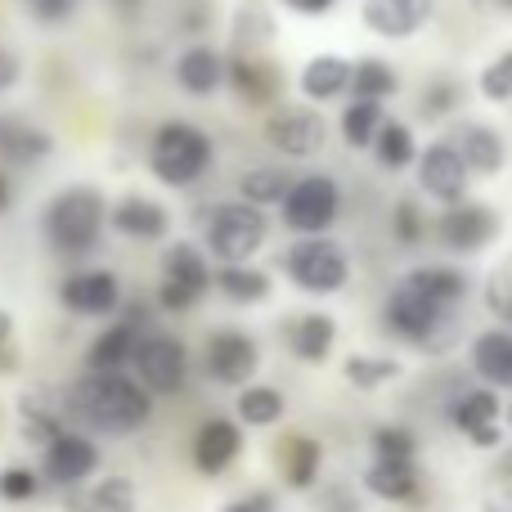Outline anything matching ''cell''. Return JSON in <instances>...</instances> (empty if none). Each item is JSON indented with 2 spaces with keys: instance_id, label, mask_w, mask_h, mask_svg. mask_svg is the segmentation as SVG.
<instances>
[{
  "instance_id": "1",
  "label": "cell",
  "mask_w": 512,
  "mask_h": 512,
  "mask_svg": "<svg viewBox=\"0 0 512 512\" xmlns=\"http://www.w3.org/2000/svg\"><path fill=\"white\" fill-rule=\"evenodd\" d=\"M68 409L104 436H131L153 418V396L126 373H86L68 391Z\"/></svg>"
},
{
  "instance_id": "2",
  "label": "cell",
  "mask_w": 512,
  "mask_h": 512,
  "mask_svg": "<svg viewBox=\"0 0 512 512\" xmlns=\"http://www.w3.org/2000/svg\"><path fill=\"white\" fill-rule=\"evenodd\" d=\"M108 225V203L99 189L72 185L63 194H54L41 212V234L50 243V252L59 256H86L99 248Z\"/></svg>"
},
{
  "instance_id": "3",
  "label": "cell",
  "mask_w": 512,
  "mask_h": 512,
  "mask_svg": "<svg viewBox=\"0 0 512 512\" xmlns=\"http://www.w3.org/2000/svg\"><path fill=\"white\" fill-rule=\"evenodd\" d=\"M212 167V140L194 122H167L153 131L149 144V171L171 189H185L207 176Z\"/></svg>"
},
{
  "instance_id": "4",
  "label": "cell",
  "mask_w": 512,
  "mask_h": 512,
  "mask_svg": "<svg viewBox=\"0 0 512 512\" xmlns=\"http://www.w3.org/2000/svg\"><path fill=\"white\" fill-rule=\"evenodd\" d=\"M283 270L301 292H342L351 279V256L333 239H297L283 256Z\"/></svg>"
},
{
  "instance_id": "5",
  "label": "cell",
  "mask_w": 512,
  "mask_h": 512,
  "mask_svg": "<svg viewBox=\"0 0 512 512\" xmlns=\"http://www.w3.org/2000/svg\"><path fill=\"white\" fill-rule=\"evenodd\" d=\"M279 207H283V225H288L292 234L319 239V234L337 221V212H342V194H337V185L328 176H301L288 185Z\"/></svg>"
},
{
  "instance_id": "6",
  "label": "cell",
  "mask_w": 512,
  "mask_h": 512,
  "mask_svg": "<svg viewBox=\"0 0 512 512\" xmlns=\"http://www.w3.org/2000/svg\"><path fill=\"white\" fill-rule=\"evenodd\" d=\"M131 364H135V382H140L149 396H176L189 378V351L171 333L140 337Z\"/></svg>"
},
{
  "instance_id": "7",
  "label": "cell",
  "mask_w": 512,
  "mask_h": 512,
  "mask_svg": "<svg viewBox=\"0 0 512 512\" xmlns=\"http://www.w3.org/2000/svg\"><path fill=\"white\" fill-rule=\"evenodd\" d=\"M265 212L252 203H225L221 212L212 216V230H207V248L221 256L225 265H243L248 256L261 252L265 243Z\"/></svg>"
},
{
  "instance_id": "8",
  "label": "cell",
  "mask_w": 512,
  "mask_h": 512,
  "mask_svg": "<svg viewBox=\"0 0 512 512\" xmlns=\"http://www.w3.org/2000/svg\"><path fill=\"white\" fill-rule=\"evenodd\" d=\"M387 328L396 337H405V342L423 346V351H441V333H445V306H436V301L418 297V292H409L405 283H396L387 297Z\"/></svg>"
},
{
  "instance_id": "9",
  "label": "cell",
  "mask_w": 512,
  "mask_h": 512,
  "mask_svg": "<svg viewBox=\"0 0 512 512\" xmlns=\"http://www.w3.org/2000/svg\"><path fill=\"white\" fill-rule=\"evenodd\" d=\"M99 468V445L81 432H59L54 441H45V454H41V477L50 486H63V490H77L90 472Z\"/></svg>"
},
{
  "instance_id": "10",
  "label": "cell",
  "mask_w": 512,
  "mask_h": 512,
  "mask_svg": "<svg viewBox=\"0 0 512 512\" xmlns=\"http://www.w3.org/2000/svg\"><path fill=\"white\" fill-rule=\"evenodd\" d=\"M59 301L72 315L104 319L122 306V283H117L113 270H77L59 283Z\"/></svg>"
},
{
  "instance_id": "11",
  "label": "cell",
  "mask_w": 512,
  "mask_h": 512,
  "mask_svg": "<svg viewBox=\"0 0 512 512\" xmlns=\"http://www.w3.org/2000/svg\"><path fill=\"white\" fill-rule=\"evenodd\" d=\"M256 364H261V351L248 333L239 328H221V333L207 337V373H212L221 387H248Z\"/></svg>"
},
{
  "instance_id": "12",
  "label": "cell",
  "mask_w": 512,
  "mask_h": 512,
  "mask_svg": "<svg viewBox=\"0 0 512 512\" xmlns=\"http://www.w3.org/2000/svg\"><path fill=\"white\" fill-rule=\"evenodd\" d=\"M265 140L283 158H315L328 140V126L315 108H288V113H274L265 122Z\"/></svg>"
},
{
  "instance_id": "13",
  "label": "cell",
  "mask_w": 512,
  "mask_h": 512,
  "mask_svg": "<svg viewBox=\"0 0 512 512\" xmlns=\"http://www.w3.org/2000/svg\"><path fill=\"white\" fill-rule=\"evenodd\" d=\"M436 230L450 252H481L499 234V216L486 203H450Z\"/></svg>"
},
{
  "instance_id": "14",
  "label": "cell",
  "mask_w": 512,
  "mask_h": 512,
  "mask_svg": "<svg viewBox=\"0 0 512 512\" xmlns=\"http://www.w3.org/2000/svg\"><path fill=\"white\" fill-rule=\"evenodd\" d=\"M468 180H472V171L463 167V158L454 153V144H432V149L418 158V185H423V194L441 198L445 207L463 203Z\"/></svg>"
},
{
  "instance_id": "15",
  "label": "cell",
  "mask_w": 512,
  "mask_h": 512,
  "mask_svg": "<svg viewBox=\"0 0 512 512\" xmlns=\"http://www.w3.org/2000/svg\"><path fill=\"white\" fill-rule=\"evenodd\" d=\"M360 18L369 32L387 36V41H405L432 18V0H364Z\"/></svg>"
},
{
  "instance_id": "16",
  "label": "cell",
  "mask_w": 512,
  "mask_h": 512,
  "mask_svg": "<svg viewBox=\"0 0 512 512\" xmlns=\"http://www.w3.org/2000/svg\"><path fill=\"white\" fill-rule=\"evenodd\" d=\"M140 324H144L140 315H126V319H117L113 328H104L86 351V373H122L126 364H131L140 337H144Z\"/></svg>"
},
{
  "instance_id": "17",
  "label": "cell",
  "mask_w": 512,
  "mask_h": 512,
  "mask_svg": "<svg viewBox=\"0 0 512 512\" xmlns=\"http://www.w3.org/2000/svg\"><path fill=\"white\" fill-rule=\"evenodd\" d=\"M243 454V432L230 423V418H207L194 436V468L207 472V477H221L234 459Z\"/></svg>"
},
{
  "instance_id": "18",
  "label": "cell",
  "mask_w": 512,
  "mask_h": 512,
  "mask_svg": "<svg viewBox=\"0 0 512 512\" xmlns=\"http://www.w3.org/2000/svg\"><path fill=\"white\" fill-rule=\"evenodd\" d=\"M108 225H113L122 239L153 243V239H162V234L171 230V216H167V207L153 203V198L126 194V198H117V207L108 212Z\"/></svg>"
},
{
  "instance_id": "19",
  "label": "cell",
  "mask_w": 512,
  "mask_h": 512,
  "mask_svg": "<svg viewBox=\"0 0 512 512\" xmlns=\"http://www.w3.org/2000/svg\"><path fill=\"white\" fill-rule=\"evenodd\" d=\"M454 153L463 158V167L477 171V176H499L508 162V144L495 126L486 122H468L459 126V140H454Z\"/></svg>"
},
{
  "instance_id": "20",
  "label": "cell",
  "mask_w": 512,
  "mask_h": 512,
  "mask_svg": "<svg viewBox=\"0 0 512 512\" xmlns=\"http://www.w3.org/2000/svg\"><path fill=\"white\" fill-rule=\"evenodd\" d=\"M225 81L234 86V95L243 99L248 108H265L279 99V72H274V63H261L252 59V54H234L230 63H225Z\"/></svg>"
},
{
  "instance_id": "21",
  "label": "cell",
  "mask_w": 512,
  "mask_h": 512,
  "mask_svg": "<svg viewBox=\"0 0 512 512\" xmlns=\"http://www.w3.org/2000/svg\"><path fill=\"white\" fill-rule=\"evenodd\" d=\"M50 153H54L50 131L23 122V117H0V162H9V167H32V162L50 158Z\"/></svg>"
},
{
  "instance_id": "22",
  "label": "cell",
  "mask_w": 512,
  "mask_h": 512,
  "mask_svg": "<svg viewBox=\"0 0 512 512\" xmlns=\"http://www.w3.org/2000/svg\"><path fill=\"white\" fill-rule=\"evenodd\" d=\"M176 81L185 95H198V99L216 95V90L225 86V59L212 45H189L176 63Z\"/></svg>"
},
{
  "instance_id": "23",
  "label": "cell",
  "mask_w": 512,
  "mask_h": 512,
  "mask_svg": "<svg viewBox=\"0 0 512 512\" xmlns=\"http://www.w3.org/2000/svg\"><path fill=\"white\" fill-rule=\"evenodd\" d=\"M472 373L486 387H512V333L490 328L472 337Z\"/></svg>"
},
{
  "instance_id": "24",
  "label": "cell",
  "mask_w": 512,
  "mask_h": 512,
  "mask_svg": "<svg viewBox=\"0 0 512 512\" xmlns=\"http://www.w3.org/2000/svg\"><path fill=\"white\" fill-rule=\"evenodd\" d=\"M400 283H405L409 292H418V297L445 306V310H450L454 301L468 297V274L454 270V265H418V270H409Z\"/></svg>"
},
{
  "instance_id": "25",
  "label": "cell",
  "mask_w": 512,
  "mask_h": 512,
  "mask_svg": "<svg viewBox=\"0 0 512 512\" xmlns=\"http://www.w3.org/2000/svg\"><path fill=\"white\" fill-rule=\"evenodd\" d=\"M346 86H351V63H346L342 54H315V59H306V68H301V95L315 99V104L337 99Z\"/></svg>"
},
{
  "instance_id": "26",
  "label": "cell",
  "mask_w": 512,
  "mask_h": 512,
  "mask_svg": "<svg viewBox=\"0 0 512 512\" xmlns=\"http://www.w3.org/2000/svg\"><path fill=\"white\" fill-rule=\"evenodd\" d=\"M333 342H337V324L328 315H319V310L301 315L297 324L288 328L292 355H297V360H306V364H324L328 351H333Z\"/></svg>"
},
{
  "instance_id": "27",
  "label": "cell",
  "mask_w": 512,
  "mask_h": 512,
  "mask_svg": "<svg viewBox=\"0 0 512 512\" xmlns=\"http://www.w3.org/2000/svg\"><path fill=\"white\" fill-rule=\"evenodd\" d=\"M279 463L292 490H310L319 481V468H324V445L315 436H288L279 450Z\"/></svg>"
},
{
  "instance_id": "28",
  "label": "cell",
  "mask_w": 512,
  "mask_h": 512,
  "mask_svg": "<svg viewBox=\"0 0 512 512\" xmlns=\"http://www.w3.org/2000/svg\"><path fill=\"white\" fill-rule=\"evenodd\" d=\"M162 279L180 283V288L194 292V297H203V292L212 288V270H207L203 252H198L194 243H171L167 261H162Z\"/></svg>"
},
{
  "instance_id": "29",
  "label": "cell",
  "mask_w": 512,
  "mask_h": 512,
  "mask_svg": "<svg viewBox=\"0 0 512 512\" xmlns=\"http://www.w3.org/2000/svg\"><path fill=\"white\" fill-rule=\"evenodd\" d=\"M364 490L387 499V504H405V499L418 495V472H414V463H369Z\"/></svg>"
},
{
  "instance_id": "30",
  "label": "cell",
  "mask_w": 512,
  "mask_h": 512,
  "mask_svg": "<svg viewBox=\"0 0 512 512\" xmlns=\"http://www.w3.org/2000/svg\"><path fill=\"white\" fill-rule=\"evenodd\" d=\"M346 90H351L355 99H373V104H382V99H391L400 90V77L387 59H360V63H351V86Z\"/></svg>"
},
{
  "instance_id": "31",
  "label": "cell",
  "mask_w": 512,
  "mask_h": 512,
  "mask_svg": "<svg viewBox=\"0 0 512 512\" xmlns=\"http://www.w3.org/2000/svg\"><path fill=\"white\" fill-rule=\"evenodd\" d=\"M212 283L234 301V306H256V301L270 297V274L252 270V265H225Z\"/></svg>"
},
{
  "instance_id": "32",
  "label": "cell",
  "mask_w": 512,
  "mask_h": 512,
  "mask_svg": "<svg viewBox=\"0 0 512 512\" xmlns=\"http://www.w3.org/2000/svg\"><path fill=\"white\" fill-rule=\"evenodd\" d=\"M499 414H504L499 396H495V391L481 387V391H468V396L454 400L450 423L459 427V432H477V427H495V423H499Z\"/></svg>"
},
{
  "instance_id": "33",
  "label": "cell",
  "mask_w": 512,
  "mask_h": 512,
  "mask_svg": "<svg viewBox=\"0 0 512 512\" xmlns=\"http://www.w3.org/2000/svg\"><path fill=\"white\" fill-rule=\"evenodd\" d=\"M373 153H378V162L387 171H405L414 162V131L405 122H387L382 117L378 135H373Z\"/></svg>"
},
{
  "instance_id": "34",
  "label": "cell",
  "mask_w": 512,
  "mask_h": 512,
  "mask_svg": "<svg viewBox=\"0 0 512 512\" xmlns=\"http://www.w3.org/2000/svg\"><path fill=\"white\" fill-rule=\"evenodd\" d=\"M279 418H283V391H274V387H243L239 391V423L274 427Z\"/></svg>"
},
{
  "instance_id": "35",
  "label": "cell",
  "mask_w": 512,
  "mask_h": 512,
  "mask_svg": "<svg viewBox=\"0 0 512 512\" xmlns=\"http://www.w3.org/2000/svg\"><path fill=\"white\" fill-rule=\"evenodd\" d=\"M369 445H373V463H414L418 459V436L396 423L373 427Z\"/></svg>"
},
{
  "instance_id": "36",
  "label": "cell",
  "mask_w": 512,
  "mask_h": 512,
  "mask_svg": "<svg viewBox=\"0 0 512 512\" xmlns=\"http://www.w3.org/2000/svg\"><path fill=\"white\" fill-rule=\"evenodd\" d=\"M342 373L355 391H378L382 382L400 378V364L387 360V355H351V360L342 364Z\"/></svg>"
},
{
  "instance_id": "37",
  "label": "cell",
  "mask_w": 512,
  "mask_h": 512,
  "mask_svg": "<svg viewBox=\"0 0 512 512\" xmlns=\"http://www.w3.org/2000/svg\"><path fill=\"white\" fill-rule=\"evenodd\" d=\"M378 126H382V104H373V99H355L342 113V135L351 149H369Z\"/></svg>"
},
{
  "instance_id": "38",
  "label": "cell",
  "mask_w": 512,
  "mask_h": 512,
  "mask_svg": "<svg viewBox=\"0 0 512 512\" xmlns=\"http://www.w3.org/2000/svg\"><path fill=\"white\" fill-rule=\"evenodd\" d=\"M288 185H292V180L283 176V171H274V167H256V171H248V176L239 180V189H243V203H252V207L283 203V194H288Z\"/></svg>"
},
{
  "instance_id": "39",
  "label": "cell",
  "mask_w": 512,
  "mask_h": 512,
  "mask_svg": "<svg viewBox=\"0 0 512 512\" xmlns=\"http://www.w3.org/2000/svg\"><path fill=\"white\" fill-rule=\"evenodd\" d=\"M90 512H135V486L126 477H104L86 499Z\"/></svg>"
},
{
  "instance_id": "40",
  "label": "cell",
  "mask_w": 512,
  "mask_h": 512,
  "mask_svg": "<svg viewBox=\"0 0 512 512\" xmlns=\"http://www.w3.org/2000/svg\"><path fill=\"white\" fill-rule=\"evenodd\" d=\"M41 495V477L32 468H0V499L5 504H27V499Z\"/></svg>"
},
{
  "instance_id": "41",
  "label": "cell",
  "mask_w": 512,
  "mask_h": 512,
  "mask_svg": "<svg viewBox=\"0 0 512 512\" xmlns=\"http://www.w3.org/2000/svg\"><path fill=\"white\" fill-rule=\"evenodd\" d=\"M481 95L490 104H512V50L499 54L486 72H481Z\"/></svg>"
},
{
  "instance_id": "42",
  "label": "cell",
  "mask_w": 512,
  "mask_h": 512,
  "mask_svg": "<svg viewBox=\"0 0 512 512\" xmlns=\"http://www.w3.org/2000/svg\"><path fill=\"white\" fill-rule=\"evenodd\" d=\"M486 306L495 310L504 324H512V261L499 265V270L490 274V283H486Z\"/></svg>"
},
{
  "instance_id": "43",
  "label": "cell",
  "mask_w": 512,
  "mask_h": 512,
  "mask_svg": "<svg viewBox=\"0 0 512 512\" xmlns=\"http://www.w3.org/2000/svg\"><path fill=\"white\" fill-rule=\"evenodd\" d=\"M463 104V86L459 81H432L423 95V117H445Z\"/></svg>"
},
{
  "instance_id": "44",
  "label": "cell",
  "mask_w": 512,
  "mask_h": 512,
  "mask_svg": "<svg viewBox=\"0 0 512 512\" xmlns=\"http://www.w3.org/2000/svg\"><path fill=\"white\" fill-rule=\"evenodd\" d=\"M391 225H396V243H405V248H414V243L423 239V212H418L414 198H400Z\"/></svg>"
},
{
  "instance_id": "45",
  "label": "cell",
  "mask_w": 512,
  "mask_h": 512,
  "mask_svg": "<svg viewBox=\"0 0 512 512\" xmlns=\"http://www.w3.org/2000/svg\"><path fill=\"white\" fill-rule=\"evenodd\" d=\"M23 9L36 18V23H45V27H59V23H68L72 14L81 9V0H23Z\"/></svg>"
},
{
  "instance_id": "46",
  "label": "cell",
  "mask_w": 512,
  "mask_h": 512,
  "mask_svg": "<svg viewBox=\"0 0 512 512\" xmlns=\"http://www.w3.org/2000/svg\"><path fill=\"white\" fill-rule=\"evenodd\" d=\"M18 373V346H14V315L0 310V378Z\"/></svg>"
},
{
  "instance_id": "47",
  "label": "cell",
  "mask_w": 512,
  "mask_h": 512,
  "mask_svg": "<svg viewBox=\"0 0 512 512\" xmlns=\"http://www.w3.org/2000/svg\"><path fill=\"white\" fill-rule=\"evenodd\" d=\"M194 301H198L194 292H185L180 283H167V279H162V288H158V306H162V310H171V315H185Z\"/></svg>"
},
{
  "instance_id": "48",
  "label": "cell",
  "mask_w": 512,
  "mask_h": 512,
  "mask_svg": "<svg viewBox=\"0 0 512 512\" xmlns=\"http://www.w3.org/2000/svg\"><path fill=\"white\" fill-rule=\"evenodd\" d=\"M18 77H23V63H18V54L0 45V95H5V90H14Z\"/></svg>"
},
{
  "instance_id": "49",
  "label": "cell",
  "mask_w": 512,
  "mask_h": 512,
  "mask_svg": "<svg viewBox=\"0 0 512 512\" xmlns=\"http://www.w3.org/2000/svg\"><path fill=\"white\" fill-rule=\"evenodd\" d=\"M468 441L477 445V450H495V445L504 441V432H499V423L495 427H477V432H468Z\"/></svg>"
},
{
  "instance_id": "50",
  "label": "cell",
  "mask_w": 512,
  "mask_h": 512,
  "mask_svg": "<svg viewBox=\"0 0 512 512\" xmlns=\"http://www.w3.org/2000/svg\"><path fill=\"white\" fill-rule=\"evenodd\" d=\"M221 512H274V499L270 495H252L248 504H225Z\"/></svg>"
},
{
  "instance_id": "51",
  "label": "cell",
  "mask_w": 512,
  "mask_h": 512,
  "mask_svg": "<svg viewBox=\"0 0 512 512\" xmlns=\"http://www.w3.org/2000/svg\"><path fill=\"white\" fill-rule=\"evenodd\" d=\"M288 9H297V14H328V9L337 5V0H283Z\"/></svg>"
},
{
  "instance_id": "52",
  "label": "cell",
  "mask_w": 512,
  "mask_h": 512,
  "mask_svg": "<svg viewBox=\"0 0 512 512\" xmlns=\"http://www.w3.org/2000/svg\"><path fill=\"white\" fill-rule=\"evenodd\" d=\"M481 512H512V490H495V495H486Z\"/></svg>"
},
{
  "instance_id": "53",
  "label": "cell",
  "mask_w": 512,
  "mask_h": 512,
  "mask_svg": "<svg viewBox=\"0 0 512 512\" xmlns=\"http://www.w3.org/2000/svg\"><path fill=\"white\" fill-rule=\"evenodd\" d=\"M9 203H14V180H9L5 171H0V216L9 212Z\"/></svg>"
},
{
  "instance_id": "54",
  "label": "cell",
  "mask_w": 512,
  "mask_h": 512,
  "mask_svg": "<svg viewBox=\"0 0 512 512\" xmlns=\"http://www.w3.org/2000/svg\"><path fill=\"white\" fill-rule=\"evenodd\" d=\"M477 9H495V14H512V0H472Z\"/></svg>"
},
{
  "instance_id": "55",
  "label": "cell",
  "mask_w": 512,
  "mask_h": 512,
  "mask_svg": "<svg viewBox=\"0 0 512 512\" xmlns=\"http://www.w3.org/2000/svg\"><path fill=\"white\" fill-rule=\"evenodd\" d=\"M140 5H144V0H113L117 14H140Z\"/></svg>"
},
{
  "instance_id": "56",
  "label": "cell",
  "mask_w": 512,
  "mask_h": 512,
  "mask_svg": "<svg viewBox=\"0 0 512 512\" xmlns=\"http://www.w3.org/2000/svg\"><path fill=\"white\" fill-rule=\"evenodd\" d=\"M504 477L512 481V454H508V459H504Z\"/></svg>"
},
{
  "instance_id": "57",
  "label": "cell",
  "mask_w": 512,
  "mask_h": 512,
  "mask_svg": "<svg viewBox=\"0 0 512 512\" xmlns=\"http://www.w3.org/2000/svg\"><path fill=\"white\" fill-rule=\"evenodd\" d=\"M504 414H508V427H512V405H508V409H504Z\"/></svg>"
}]
</instances>
